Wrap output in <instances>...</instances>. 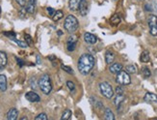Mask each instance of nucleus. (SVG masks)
<instances>
[{
    "label": "nucleus",
    "mask_w": 157,
    "mask_h": 120,
    "mask_svg": "<svg viewBox=\"0 0 157 120\" xmlns=\"http://www.w3.org/2000/svg\"><path fill=\"white\" fill-rule=\"evenodd\" d=\"M79 13L81 16H86L89 12V4L87 2V0H81L79 4Z\"/></svg>",
    "instance_id": "9"
},
{
    "label": "nucleus",
    "mask_w": 157,
    "mask_h": 120,
    "mask_svg": "<svg viewBox=\"0 0 157 120\" xmlns=\"http://www.w3.org/2000/svg\"><path fill=\"white\" fill-rule=\"evenodd\" d=\"M78 26H79L78 19H76L74 16H72V15L67 16V19H65L64 27L69 33H74V32L78 29Z\"/></svg>",
    "instance_id": "3"
},
{
    "label": "nucleus",
    "mask_w": 157,
    "mask_h": 120,
    "mask_svg": "<svg viewBox=\"0 0 157 120\" xmlns=\"http://www.w3.org/2000/svg\"><path fill=\"white\" fill-rule=\"evenodd\" d=\"M94 66V58L90 53H84L79 57L77 68L81 75L87 76L91 73Z\"/></svg>",
    "instance_id": "1"
},
{
    "label": "nucleus",
    "mask_w": 157,
    "mask_h": 120,
    "mask_svg": "<svg viewBox=\"0 0 157 120\" xmlns=\"http://www.w3.org/2000/svg\"><path fill=\"white\" fill-rule=\"evenodd\" d=\"M57 33H58V35H59V36H62V35H63V32H62L61 30H59V31L57 32Z\"/></svg>",
    "instance_id": "38"
},
{
    "label": "nucleus",
    "mask_w": 157,
    "mask_h": 120,
    "mask_svg": "<svg viewBox=\"0 0 157 120\" xmlns=\"http://www.w3.org/2000/svg\"><path fill=\"white\" fill-rule=\"evenodd\" d=\"M47 12H48V15H49V16H51V17L54 16L55 13H56V11L54 10V9H53V8H50V7L47 8Z\"/></svg>",
    "instance_id": "34"
},
{
    "label": "nucleus",
    "mask_w": 157,
    "mask_h": 120,
    "mask_svg": "<svg viewBox=\"0 0 157 120\" xmlns=\"http://www.w3.org/2000/svg\"><path fill=\"white\" fill-rule=\"evenodd\" d=\"M81 0H70L69 5H70V9L73 12H76L79 10V4Z\"/></svg>",
    "instance_id": "16"
},
{
    "label": "nucleus",
    "mask_w": 157,
    "mask_h": 120,
    "mask_svg": "<svg viewBox=\"0 0 157 120\" xmlns=\"http://www.w3.org/2000/svg\"><path fill=\"white\" fill-rule=\"evenodd\" d=\"M99 90H100V92H101V94L104 96L106 99L113 98L114 90L107 81H102V83H99Z\"/></svg>",
    "instance_id": "4"
},
{
    "label": "nucleus",
    "mask_w": 157,
    "mask_h": 120,
    "mask_svg": "<svg viewBox=\"0 0 157 120\" xmlns=\"http://www.w3.org/2000/svg\"><path fill=\"white\" fill-rule=\"evenodd\" d=\"M19 120H28V118L26 117V116H23V117H21Z\"/></svg>",
    "instance_id": "39"
},
{
    "label": "nucleus",
    "mask_w": 157,
    "mask_h": 120,
    "mask_svg": "<svg viewBox=\"0 0 157 120\" xmlns=\"http://www.w3.org/2000/svg\"><path fill=\"white\" fill-rule=\"evenodd\" d=\"M67 86L72 92H73L75 90V85H74V83H73L72 80H67Z\"/></svg>",
    "instance_id": "30"
},
{
    "label": "nucleus",
    "mask_w": 157,
    "mask_h": 120,
    "mask_svg": "<svg viewBox=\"0 0 157 120\" xmlns=\"http://www.w3.org/2000/svg\"><path fill=\"white\" fill-rule=\"evenodd\" d=\"M63 17H64L63 12H62V11H56L55 15L52 17V19L54 20V22H58V20H59V19H61Z\"/></svg>",
    "instance_id": "23"
},
{
    "label": "nucleus",
    "mask_w": 157,
    "mask_h": 120,
    "mask_svg": "<svg viewBox=\"0 0 157 120\" xmlns=\"http://www.w3.org/2000/svg\"><path fill=\"white\" fill-rule=\"evenodd\" d=\"M145 101L147 102H157V95L154 94V93H150L147 92L145 95Z\"/></svg>",
    "instance_id": "18"
},
{
    "label": "nucleus",
    "mask_w": 157,
    "mask_h": 120,
    "mask_svg": "<svg viewBox=\"0 0 157 120\" xmlns=\"http://www.w3.org/2000/svg\"><path fill=\"white\" fill-rule=\"evenodd\" d=\"M124 99H125V97H124L123 94L117 95L116 97L114 98V104H115V106H116V107L121 106V105L123 104V102L124 101Z\"/></svg>",
    "instance_id": "21"
},
{
    "label": "nucleus",
    "mask_w": 157,
    "mask_h": 120,
    "mask_svg": "<svg viewBox=\"0 0 157 120\" xmlns=\"http://www.w3.org/2000/svg\"><path fill=\"white\" fill-rule=\"evenodd\" d=\"M84 40L87 44H90V45H94L97 42V38L96 35H94L93 33H90V32H86L84 35Z\"/></svg>",
    "instance_id": "10"
},
{
    "label": "nucleus",
    "mask_w": 157,
    "mask_h": 120,
    "mask_svg": "<svg viewBox=\"0 0 157 120\" xmlns=\"http://www.w3.org/2000/svg\"><path fill=\"white\" fill-rule=\"evenodd\" d=\"M24 38H25V42H26V44H27L28 46H33V40H32V38H31L30 35L25 34Z\"/></svg>",
    "instance_id": "29"
},
{
    "label": "nucleus",
    "mask_w": 157,
    "mask_h": 120,
    "mask_svg": "<svg viewBox=\"0 0 157 120\" xmlns=\"http://www.w3.org/2000/svg\"><path fill=\"white\" fill-rule=\"evenodd\" d=\"M116 80L120 85H128V84H130V83H131L130 76L128 73L125 71H121L118 73L117 75Z\"/></svg>",
    "instance_id": "5"
},
{
    "label": "nucleus",
    "mask_w": 157,
    "mask_h": 120,
    "mask_svg": "<svg viewBox=\"0 0 157 120\" xmlns=\"http://www.w3.org/2000/svg\"><path fill=\"white\" fill-rule=\"evenodd\" d=\"M38 84H39L40 89L41 90V92L43 94L48 95L52 90V83H51V80H50V77L48 74H44L40 78L39 81H38Z\"/></svg>",
    "instance_id": "2"
},
{
    "label": "nucleus",
    "mask_w": 157,
    "mask_h": 120,
    "mask_svg": "<svg viewBox=\"0 0 157 120\" xmlns=\"http://www.w3.org/2000/svg\"><path fill=\"white\" fill-rule=\"evenodd\" d=\"M115 56H116V55H115V52L109 49V51H106V53H105V62L107 63L108 65H111V64L114 62Z\"/></svg>",
    "instance_id": "14"
},
{
    "label": "nucleus",
    "mask_w": 157,
    "mask_h": 120,
    "mask_svg": "<svg viewBox=\"0 0 157 120\" xmlns=\"http://www.w3.org/2000/svg\"><path fill=\"white\" fill-rule=\"evenodd\" d=\"M16 1L17 2V4H19L20 7H22V8L26 5V0H16Z\"/></svg>",
    "instance_id": "35"
},
{
    "label": "nucleus",
    "mask_w": 157,
    "mask_h": 120,
    "mask_svg": "<svg viewBox=\"0 0 157 120\" xmlns=\"http://www.w3.org/2000/svg\"><path fill=\"white\" fill-rule=\"evenodd\" d=\"M8 62V58L6 52L0 51V71L5 68V66L7 65Z\"/></svg>",
    "instance_id": "15"
},
{
    "label": "nucleus",
    "mask_w": 157,
    "mask_h": 120,
    "mask_svg": "<svg viewBox=\"0 0 157 120\" xmlns=\"http://www.w3.org/2000/svg\"><path fill=\"white\" fill-rule=\"evenodd\" d=\"M126 71L128 74H136L137 73V68H136V66L134 65H128V66H126V68H125Z\"/></svg>",
    "instance_id": "24"
},
{
    "label": "nucleus",
    "mask_w": 157,
    "mask_h": 120,
    "mask_svg": "<svg viewBox=\"0 0 157 120\" xmlns=\"http://www.w3.org/2000/svg\"><path fill=\"white\" fill-rule=\"evenodd\" d=\"M26 12L29 14H34L35 9H36V0H28L25 6Z\"/></svg>",
    "instance_id": "12"
},
{
    "label": "nucleus",
    "mask_w": 157,
    "mask_h": 120,
    "mask_svg": "<svg viewBox=\"0 0 157 120\" xmlns=\"http://www.w3.org/2000/svg\"><path fill=\"white\" fill-rule=\"evenodd\" d=\"M109 71L112 74H118L121 71H123V65L121 63H112L109 66Z\"/></svg>",
    "instance_id": "11"
},
{
    "label": "nucleus",
    "mask_w": 157,
    "mask_h": 120,
    "mask_svg": "<svg viewBox=\"0 0 157 120\" xmlns=\"http://www.w3.org/2000/svg\"><path fill=\"white\" fill-rule=\"evenodd\" d=\"M142 74L144 75L145 78H149L150 76H151V73H150L149 69L147 68V67H144V68L142 69Z\"/></svg>",
    "instance_id": "28"
},
{
    "label": "nucleus",
    "mask_w": 157,
    "mask_h": 120,
    "mask_svg": "<svg viewBox=\"0 0 157 120\" xmlns=\"http://www.w3.org/2000/svg\"><path fill=\"white\" fill-rule=\"evenodd\" d=\"M147 23H149V32L152 36L157 35V16L155 15H150L147 17Z\"/></svg>",
    "instance_id": "6"
},
{
    "label": "nucleus",
    "mask_w": 157,
    "mask_h": 120,
    "mask_svg": "<svg viewBox=\"0 0 157 120\" xmlns=\"http://www.w3.org/2000/svg\"><path fill=\"white\" fill-rule=\"evenodd\" d=\"M17 62L19 65V67H22L23 65H24V62H23V61L20 59V58H17Z\"/></svg>",
    "instance_id": "36"
},
{
    "label": "nucleus",
    "mask_w": 157,
    "mask_h": 120,
    "mask_svg": "<svg viewBox=\"0 0 157 120\" xmlns=\"http://www.w3.org/2000/svg\"><path fill=\"white\" fill-rule=\"evenodd\" d=\"M25 98L27 99L29 102H32V103H36V102H40L41 101V97L39 96L38 93L35 91H29L25 94Z\"/></svg>",
    "instance_id": "8"
},
{
    "label": "nucleus",
    "mask_w": 157,
    "mask_h": 120,
    "mask_svg": "<svg viewBox=\"0 0 157 120\" xmlns=\"http://www.w3.org/2000/svg\"><path fill=\"white\" fill-rule=\"evenodd\" d=\"M17 116H19V112L16 108H12L7 112V120H17Z\"/></svg>",
    "instance_id": "13"
},
{
    "label": "nucleus",
    "mask_w": 157,
    "mask_h": 120,
    "mask_svg": "<svg viewBox=\"0 0 157 120\" xmlns=\"http://www.w3.org/2000/svg\"><path fill=\"white\" fill-rule=\"evenodd\" d=\"M70 116H72V110H66L63 112V114H62L60 120H70Z\"/></svg>",
    "instance_id": "22"
},
{
    "label": "nucleus",
    "mask_w": 157,
    "mask_h": 120,
    "mask_svg": "<svg viewBox=\"0 0 157 120\" xmlns=\"http://www.w3.org/2000/svg\"><path fill=\"white\" fill-rule=\"evenodd\" d=\"M150 59V56H149V52L147 51H144L143 52L141 53V56H140V60L141 62L143 63H147Z\"/></svg>",
    "instance_id": "19"
},
{
    "label": "nucleus",
    "mask_w": 157,
    "mask_h": 120,
    "mask_svg": "<svg viewBox=\"0 0 157 120\" xmlns=\"http://www.w3.org/2000/svg\"><path fill=\"white\" fill-rule=\"evenodd\" d=\"M37 63L38 64H41V58L39 55H37Z\"/></svg>",
    "instance_id": "37"
},
{
    "label": "nucleus",
    "mask_w": 157,
    "mask_h": 120,
    "mask_svg": "<svg viewBox=\"0 0 157 120\" xmlns=\"http://www.w3.org/2000/svg\"><path fill=\"white\" fill-rule=\"evenodd\" d=\"M29 83H30V86H31L32 89H37V86L39 85V84L37 83L36 78H35V77L30 78V80H29Z\"/></svg>",
    "instance_id": "27"
},
{
    "label": "nucleus",
    "mask_w": 157,
    "mask_h": 120,
    "mask_svg": "<svg viewBox=\"0 0 157 120\" xmlns=\"http://www.w3.org/2000/svg\"><path fill=\"white\" fill-rule=\"evenodd\" d=\"M120 22H121V17H118V15L116 14L111 17V23L113 25H118Z\"/></svg>",
    "instance_id": "25"
},
{
    "label": "nucleus",
    "mask_w": 157,
    "mask_h": 120,
    "mask_svg": "<svg viewBox=\"0 0 157 120\" xmlns=\"http://www.w3.org/2000/svg\"><path fill=\"white\" fill-rule=\"evenodd\" d=\"M62 69L64 70L65 72H67V74H70V75H72L73 74V70L70 68V66H66V65H62Z\"/></svg>",
    "instance_id": "31"
},
{
    "label": "nucleus",
    "mask_w": 157,
    "mask_h": 120,
    "mask_svg": "<svg viewBox=\"0 0 157 120\" xmlns=\"http://www.w3.org/2000/svg\"><path fill=\"white\" fill-rule=\"evenodd\" d=\"M116 93H117V95H121V94H123V88L121 86H118L117 88H116Z\"/></svg>",
    "instance_id": "33"
},
{
    "label": "nucleus",
    "mask_w": 157,
    "mask_h": 120,
    "mask_svg": "<svg viewBox=\"0 0 157 120\" xmlns=\"http://www.w3.org/2000/svg\"><path fill=\"white\" fill-rule=\"evenodd\" d=\"M104 120H115V114L110 109H105V110H104Z\"/></svg>",
    "instance_id": "20"
},
{
    "label": "nucleus",
    "mask_w": 157,
    "mask_h": 120,
    "mask_svg": "<svg viewBox=\"0 0 157 120\" xmlns=\"http://www.w3.org/2000/svg\"><path fill=\"white\" fill-rule=\"evenodd\" d=\"M35 120H47V115L45 114V113L41 112V113H40V114H38L36 116Z\"/></svg>",
    "instance_id": "32"
},
{
    "label": "nucleus",
    "mask_w": 157,
    "mask_h": 120,
    "mask_svg": "<svg viewBox=\"0 0 157 120\" xmlns=\"http://www.w3.org/2000/svg\"><path fill=\"white\" fill-rule=\"evenodd\" d=\"M76 42H77V37L75 35H72L70 36L69 40H67V49L69 51H73L75 49V46H76Z\"/></svg>",
    "instance_id": "7"
},
{
    "label": "nucleus",
    "mask_w": 157,
    "mask_h": 120,
    "mask_svg": "<svg viewBox=\"0 0 157 120\" xmlns=\"http://www.w3.org/2000/svg\"><path fill=\"white\" fill-rule=\"evenodd\" d=\"M11 39L13 40V41H14V42L17 43V46H19L20 48H26V46H28L27 44H26V42H22V41H20V40H17L14 37L11 38Z\"/></svg>",
    "instance_id": "26"
},
{
    "label": "nucleus",
    "mask_w": 157,
    "mask_h": 120,
    "mask_svg": "<svg viewBox=\"0 0 157 120\" xmlns=\"http://www.w3.org/2000/svg\"><path fill=\"white\" fill-rule=\"evenodd\" d=\"M0 12H1V11H0Z\"/></svg>",
    "instance_id": "40"
},
{
    "label": "nucleus",
    "mask_w": 157,
    "mask_h": 120,
    "mask_svg": "<svg viewBox=\"0 0 157 120\" xmlns=\"http://www.w3.org/2000/svg\"><path fill=\"white\" fill-rule=\"evenodd\" d=\"M0 90L3 92L7 90V78L4 75H0Z\"/></svg>",
    "instance_id": "17"
}]
</instances>
